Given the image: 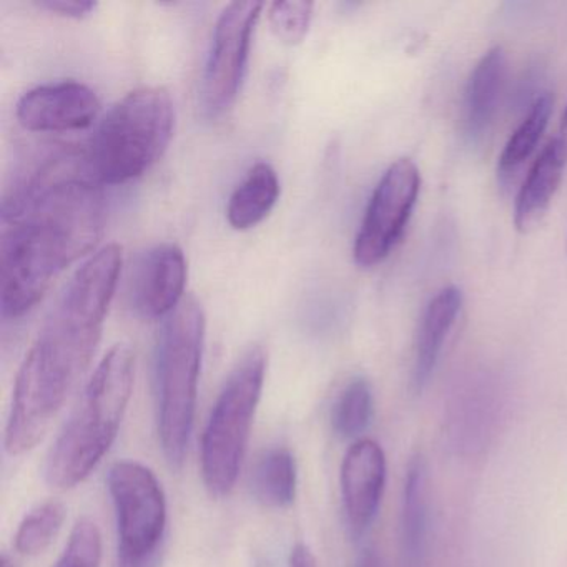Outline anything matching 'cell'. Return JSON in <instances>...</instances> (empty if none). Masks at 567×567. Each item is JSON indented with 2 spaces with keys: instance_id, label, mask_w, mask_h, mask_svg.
<instances>
[{
  "instance_id": "1",
  "label": "cell",
  "mask_w": 567,
  "mask_h": 567,
  "mask_svg": "<svg viewBox=\"0 0 567 567\" xmlns=\"http://www.w3.org/2000/svg\"><path fill=\"white\" fill-rule=\"evenodd\" d=\"M102 228L104 197L85 151L58 148L22 174L2 204V318L29 313L65 268L94 250Z\"/></svg>"
},
{
  "instance_id": "2",
  "label": "cell",
  "mask_w": 567,
  "mask_h": 567,
  "mask_svg": "<svg viewBox=\"0 0 567 567\" xmlns=\"http://www.w3.org/2000/svg\"><path fill=\"white\" fill-rule=\"evenodd\" d=\"M121 268L122 248H101L75 271L49 311L16 378L4 434L11 456H22L41 443L91 367Z\"/></svg>"
},
{
  "instance_id": "3",
  "label": "cell",
  "mask_w": 567,
  "mask_h": 567,
  "mask_svg": "<svg viewBox=\"0 0 567 567\" xmlns=\"http://www.w3.org/2000/svg\"><path fill=\"white\" fill-rule=\"evenodd\" d=\"M134 381V351L127 344H115L95 368L49 451L45 480L52 487L72 489L97 470L117 440Z\"/></svg>"
},
{
  "instance_id": "4",
  "label": "cell",
  "mask_w": 567,
  "mask_h": 567,
  "mask_svg": "<svg viewBox=\"0 0 567 567\" xmlns=\"http://www.w3.org/2000/svg\"><path fill=\"white\" fill-rule=\"evenodd\" d=\"M175 105L164 87L128 92L109 109L85 148L99 185H122L151 171L171 145Z\"/></svg>"
},
{
  "instance_id": "5",
  "label": "cell",
  "mask_w": 567,
  "mask_h": 567,
  "mask_svg": "<svg viewBox=\"0 0 567 567\" xmlns=\"http://www.w3.org/2000/svg\"><path fill=\"white\" fill-rule=\"evenodd\" d=\"M207 318L197 298L185 297L162 324L155 360L158 437L171 466L181 467L187 456L198 381L204 358Z\"/></svg>"
},
{
  "instance_id": "6",
  "label": "cell",
  "mask_w": 567,
  "mask_h": 567,
  "mask_svg": "<svg viewBox=\"0 0 567 567\" xmlns=\"http://www.w3.org/2000/svg\"><path fill=\"white\" fill-rule=\"evenodd\" d=\"M267 353L254 347L225 381L200 441L202 480L212 497H227L240 476L267 377Z\"/></svg>"
},
{
  "instance_id": "7",
  "label": "cell",
  "mask_w": 567,
  "mask_h": 567,
  "mask_svg": "<svg viewBox=\"0 0 567 567\" xmlns=\"http://www.w3.org/2000/svg\"><path fill=\"white\" fill-rule=\"evenodd\" d=\"M117 520V567H161L167 540V497L154 471L118 461L109 471Z\"/></svg>"
},
{
  "instance_id": "8",
  "label": "cell",
  "mask_w": 567,
  "mask_h": 567,
  "mask_svg": "<svg viewBox=\"0 0 567 567\" xmlns=\"http://www.w3.org/2000/svg\"><path fill=\"white\" fill-rule=\"evenodd\" d=\"M261 11V2L238 0L218 16L198 94L204 117L217 121L237 102L247 74L251 38Z\"/></svg>"
},
{
  "instance_id": "9",
  "label": "cell",
  "mask_w": 567,
  "mask_h": 567,
  "mask_svg": "<svg viewBox=\"0 0 567 567\" xmlns=\"http://www.w3.org/2000/svg\"><path fill=\"white\" fill-rule=\"evenodd\" d=\"M421 190V174L410 158H400L384 172L374 187L354 238V264L373 268L383 264L398 247Z\"/></svg>"
},
{
  "instance_id": "10",
  "label": "cell",
  "mask_w": 567,
  "mask_h": 567,
  "mask_svg": "<svg viewBox=\"0 0 567 567\" xmlns=\"http://www.w3.org/2000/svg\"><path fill=\"white\" fill-rule=\"evenodd\" d=\"M94 89L75 81L38 85L19 99L16 115L25 131L62 134L92 127L101 114Z\"/></svg>"
},
{
  "instance_id": "11",
  "label": "cell",
  "mask_w": 567,
  "mask_h": 567,
  "mask_svg": "<svg viewBox=\"0 0 567 567\" xmlns=\"http://www.w3.org/2000/svg\"><path fill=\"white\" fill-rule=\"evenodd\" d=\"M341 499L348 529L360 539L373 526L386 486V456L370 437L351 443L340 471Z\"/></svg>"
},
{
  "instance_id": "12",
  "label": "cell",
  "mask_w": 567,
  "mask_h": 567,
  "mask_svg": "<svg viewBox=\"0 0 567 567\" xmlns=\"http://www.w3.org/2000/svg\"><path fill=\"white\" fill-rule=\"evenodd\" d=\"M187 258L175 244H161L145 251L132 278V303L148 320L167 318L185 300Z\"/></svg>"
},
{
  "instance_id": "13",
  "label": "cell",
  "mask_w": 567,
  "mask_h": 567,
  "mask_svg": "<svg viewBox=\"0 0 567 567\" xmlns=\"http://www.w3.org/2000/svg\"><path fill=\"white\" fill-rule=\"evenodd\" d=\"M506 54L496 45L480 59L464 91L463 135L467 144L480 145L489 134L506 81Z\"/></svg>"
},
{
  "instance_id": "14",
  "label": "cell",
  "mask_w": 567,
  "mask_h": 567,
  "mask_svg": "<svg viewBox=\"0 0 567 567\" xmlns=\"http://www.w3.org/2000/svg\"><path fill=\"white\" fill-rule=\"evenodd\" d=\"M463 293L460 288L446 287L424 308L414 343L413 388L420 393L430 383L443 354L444 343L460 317Z\"/></svg>"
},
{
  "instance_id": "15",
  "label": "cell",
  "mask_w": 567,
  "mask_h": 567,
  "mask_svg": "<svg viewBox=\"0 0 567 567\" xmlns=\"http://www.w3.org/2000/svg\"><path fill=\"white\" fill-rule=\"evenodd\" d=\"M567 152L559 138H553L534 161L514 205V225L529 234L546 217L550 202L563 182Z\"/></svg>"
},
{
  "instance_id": "16",
  "label": "cell",
  "mask_w": 567,
  "mask_h": 567,
  "mask_svg": "<svg viewBox=\"0 0 567 567\" xmlns=\"http://www.w3.org/2000/svg\"><path fill=\"white\" fill-rule=\"evenodd\" d=\"M430 534V471L423 454L408 464L401 507V543L408 566L421 567Z\"/></svg>"
},
{
  "instance_id": "17",
  "label": "cell",
  "mask_w": 567,
  "mask_h": 567,
  "mask_svg": "<svg viewBox=\"0 0 567 567\" xmlns=\"http://www.w3.org/2000/svg\"><path fill=\"white\" fill-rule=\"evenodd\" d=\"M280 178L267 162H258L231 192L227 220L235 230L257 227L274 210L280 198Z\"/></svg>"
},
{
  "instance_id": "18",
  "label": "cell",
  "mask_w": 567,
  "mask_h": 567,
  "mask_svg": "<svg viewBox=\"0 0 567 567\" xmlns=\"http://www.w3.org/2000/svg\"><path fill=\"white\" fill-rule=\"evenodd\" d=\"M297 487V460L288 447H270L258 457L251 473V493L261 506L271 509L291 506Z\"/></svg>"
},
{
  "instance_id": "19",
  "label": "cell",
  "mask_w": 567,
  "mask_h": 567,
  "mask_svg": "<svg viewBox=\"0 0 567 567\" xmlns=\"http://www.w3.org/2000/svg\"><path fill=\"white\" fill-rule=\"evenodd\" d=\"M550 112H553V97L549 92L537 95L530 104L526 117L511 135L503 154H501L499 162H497V178H499L501 185H509L517 172L529 161L540 137L546 132Z\"/></svg>"
},
{
  "instance_id": "20",
  "label": "cell",
  "mask_w": 567,
  "mask_h": 567,
  "mask_svg": "<svg viewBox=\"0 0 567 567\" xmlns=\"http://www.w3.org/2000/svg\"><path fill=\"white\" fill-rule=\"evenodd\" d=\"M374 414V396L370 381L354 377L344 384L343 390L331 408V427L341 440L358 441L370 427Z\"/></svg>"
},
{
  "instance_id": "21",
  "label": "cell",
  "mask_w": 567,
  "mask_h": 567,
  "mask_svg": "<svg viewBox=\"0 0 567 567\" xmlns=\"http://www.w3.org/2000/svg\"><path fill=\"white\" fill-rule=\"evenodd\" d=\"M68 509L61 501H45L25 514L16 533V550L22 556L44 553L64 526Z\"/></svg>"
},
{
  "instance_id": "22",
  "label": "cell",
  "mask_w": 567,
  "mask_h": 567,
  "mask_svg": "<svg viewBox=\"0 0 567 567\" xmlns=\"http://www.w3.org/2000/svg\"><path fill=\"white\" fill-rule=\"evenodd\" d=\"M102 534L95 520L82 517L75 523L64 553L54 567H101Z\"/></svg>"
},
{
  "instance_id": "23",
  "label": "cell",
  "mask_w": 567,
  "mask_h": 567,
  "mask_svg": "<svg viewBox=\"0 0 567 567\" xmlns=\"http://www.w3.org/2000/svg\"><path fill=\"white\" fill-rule=\"evenodd\" d=\"M311 2H275L268 9V22L271 31L284 44L297 45L307 38L313 19Z\"/></svg>"
},
{
  "instance_id": "24",
  "label": "cell",
  "mask_w": 567,
  "mask_h": 567,
  "mask_svg": "<svg viewBox=\"0 0 567 567\" xmlns=\"http://www.w3.org/2000/svg\"><path fill=\"white\" fill-rule=\"evenodd\" d=\"M39 8L48 9V11L64 16V18L82 19L95 11L97 2H91V0H42L39 2Z\"/></svg>"
},
{
  "instance_id": "25",
  "label": "cell",
  "mask_w": 567,
  "mask_h": 567,
  "mask_svg": "<svg viewBox=\"0 0 567 567\" xmlns=\"http://www.w3.org/2000/svg\"><path fill=\"white\" fill-rule=\"evenodd\" d=\"M287 567H320L318 566L317 557H315L313 550L307 546V544L298 543L297 546L291 549L290 559H288Z\"/></svg>"
},
{
  "instance_id": "26",
  "label": "cell",
  "mask_w": 567,
  "mask_h": 567,
  "mask_svg": "<svg viewBox=\"0 0 567 567\" xmlns=\"http://www.w3.org/2000/svg\"><path fill=\"white\" fill-rule=\"evenodd\" d=\"M354 567H384L383 560H381L380 554L374 549H364L363 553L358 556Z\"/></svg>"
},
{
  "instance_id": "27",
  "label": "cell",
  "mask_w": 567,
  "mask_h": 567,
  "mask_svg": "<svg viewBox=\"0 0 567 567\" xmlns=\"http://www.w3.org/2000/svg\"><path fill=\"white\" fill-rule=\"evenodd\" d=\"M559 141H560V144L564 145V148H566V152H567V107H566V112H564V115H563V124H560V132H559Z\"/></svg>"
},
{
  "instance_id": "28",
  "label": "cell",
  "mask_w": 567,
  "mask_h": 567,
  "mask_svg": "<svg viewBox=\"0 0 567 567\" xmlns=\"http://www.w3.org/2000/svg\"><path fill=\"white\" fill-rule=\"evenodd\" d=\"M0 567H19L18 563H16L12 557H9V554H2V559H0Z\"/></svg>"
},
{
  "instance_id": "29",
  "label": "cell",
  "mask_w": 567,
  "mask_h": 567,
  "mask_svg": "<svg viewBox=\"0 0 567 567\" xmlns=\"http://www.w3.org/2000/svg\"><path fill=\"white\" fill-rule=\"evenodd\" d=\"M566 254H567V240H566Z\"/></svg>"
}]
</instances>
